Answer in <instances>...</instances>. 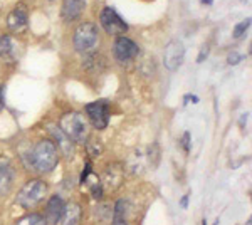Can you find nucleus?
<instances>
[{
  "label": "nucleus",
  "instance_id": "obj_3",
  "mask_svg": "<svg viewBox=\"0 0 252 225\" xmlns=\"http://www.w3.org/2000/svg\"><path fill=\"white\" fill-rule=\"evenodd\" d=\"M46 192H47L46 183L40 182V180H32V182L26 183V185L22 187V190L19 192L17 203L22 205L24 208L35 207L37 203H40L44 200Z\"/></svg>",
  "mask_w": 252,
  "mask_h": 225
},
{
  "label": "nucleus",
  "instance_id": "obj_11",
  "mask_svg": "<svg viewBox=\"0 0 252 225\" xmlns=\"http://www.w3.org/2000/svg\"><path fill=\"white\" fill-rule=\"evenodd\" d=\"M7 26H9L10 31L14 32H20L24 27L27 26V12L24 7H19V9L12 10L7 17Z\"/></svg>",
  "mask_w": 252,
  "mask_h": 225
},
{
  "label": "nucleus",
  "instance_id": "obj_17",
  "mask_svg": "<svg viewBox=\"0 0 252 225\" xmlns=\"http://www.w3.org/2000/svg\"><path fill=\"white\" fill-rule=\"evenodd\" d=\"M15 225H47L46 224V219L39 214H31V215H26L19 220Z\"/></svg>",
  "mask_w": 252,
  "mask_h": 225
},
{
  "label": "nucleus",
  "instance_id": "obj_2",
  "mask_svg": "<svg viewBox=\"0 0 252 225\" xmlns=\"http://www.w3.org/2000/svg\"><path fill=\"white\" fill-rule=\"evenodd\" d=\"M61 131H63L71 141L86 143L89 136V125L83 113L71 111L61 118Z\"/></svg>",
  "mask_w": 252,
  "mask_h": 225
},
{
  "label": "nucleus",
  "instance_id": "obj_21",
  "mask_svg": "<svg viewBox=\"0 0 252 225\" xmlns=\"http://www.w3.org/2000/svg\"><path fill=\"white\" fill-rule=\"evenodd\" d=\"M182 145H184L185 151H190V134L185 133L184 134V140H182Z\"/></svg>",
  "mask_w": 252,
  "mask_h": 225
},
{
  "label": "nucleus",
  "instance_id": "obj_8",
  "mask_svg": "<svg viewBox=\"0 0 252 225\" xmlns=\"http://www.w3.org/2000/svg\"><path fill=\"white\" fill-rule=\"evenodd\" d=\"M138 52H140V47H138V44L133 42L131 39L125 37V35H121V37L116 39L115 57L120 61V63H128V61L135 59L138 56Z\"/></svg>",
  "mask_w": 252,
  "mask_h": 225
},
{
  "label": "nucleus",
  "instance_id": "obj_15",
  "mask_svg": "<svg viewBox=\"0 0 252 225\" xmlns=\"http://www.w3.org/2000/svg\"><path fill=\"white\" fill-rule=\"evenodd\" d=\"M51 133H52V136L58 140V145H59V148L61 151H63L66 157H71L72 153H74V146H72V141L69 140V138L64 134L63 131H61V128H56V126H51Z\"/></svg>",
  "mask_w": 252,
  "mask_h": 225
},
{
  "label": "nucleus",
  "instance_id": "obj_9",
  "mask_svg": "<svg viewBox=\"0 0 252 225\" xmlns=\"http://www.w3.org/2000/svg\"><path fill=\"white\" fill-rule=\"evenodd\" d=\"M64 202L61 197H52L49 200L47 207H46V224L49 225H58V222H61L63 219V214H64Z\"/></svg>",
  "mask_w": 252,
  "mask_h": 225
},
{
  "label": "nucleus",
  "instance_id": "obj_10",
  "mask_svg": "<svg viewBox=\"0 0 252 225\" xmlns=\"http://www.w3.org/2000/svg\"><path fill=\"white\" fill-rule=\"evenodd\" d=\"M86 7V0H64L63 2V19L66 22L79 19Z\"/></svg>",
  "mask_w": 252,
  "mask_h": 225
},
{
  "label": "nucleus",
  "instance_id": "obj_14",
  "mask_svg": "<svg viewBox=\"0 0 252 225\" xmlns=\"http://www.w3.org/2000/svg\"><path fill=\"white\" fill-rule=\"evenodd\" d=\"M79 222H81V207L78 203H69V205L64 207L61 225H79Z\"/></svg>",
  "mask_w": 252,
  "mask_h": 225
},
{
  "label": "nucleus",
  "instance_id": "obj_22",
  "mask_svg": "<svg viewBox=\"0 0 252 225\" xmlns=\"http://www.w3.org/2000/svg\"><path fill=\"white\" fill-rule=\"evenodd\" d=\"M207 54H209V49H207V47H204V49H202V52H200V56H198V63H202V61H204V57H207Z\"/></svg>",
  "mask_w": 252,
  "mask_h": 225
},
{
  "label": "nucleus",
  "instance_id": "obj_23",
  "mask_svg": "<svg viewBox=\"0 0 252 225\" xmlns=\"http://www.w3.org/2000/svg\"><path fill=\"white\" fill-rule=\"evenodd\" d=\"M187 203H189V195H185V197L180 200V205L184 208H187Z\"/></svg>",
  "mask_w": 252,
  "mask_h": 225
},
{
  "label": "nucleus",
  "instance_id": "obj_13",
  "mask_svg": "<svg viewBox=\"0 0 252 225\" xmlns=\"http://www.w3.org/2000/svg\"><path fill=\"white\" fill-rule=\"evenodd\" d=\"M14 170L7 161H0V195H5L12 187Z\"/></svg>",
  "mask_w": 252,
  "mask_h": 225
},
{
  "label": "nucleus",
  "instance_id": "obj_5",
  "mask_svg": "<svg viewBox=\"0 0 252 225\" xmlns=\"http://www.w3.org/2000/svg\"><path fill=\"white\" fill-rule=\"evenodd\" d=\"M86 113L91 120L93 126L97 129H104L108 126V121H109V106H108V101L101 99V101H96V103H89L86 106Z\"/></svg>",
  "mask_w": 252,
  "mask_h": 225
},
{
  "label": "nucleus",
  "instance_id": "obj_16",
  "mask_svg": "<svg viewBox=\"0 0 252 225\" xmlns=\"http://www.w3.org/2000/svg\"><path fill=\"white\" fill-rule=\"evenodd\" d=\"M129 214V203L126 200H118L115 207V217H113V225H126Z\"/></svg>",
  "mask_w": 252,
  "mask_h": 225
},
{
  "label": "nucleus",
  "instance_id": "obj_1",
  "mask_svg": "<svg viewBox=\"0 0 252 225\" xmlns=\"http://www.w3.org/2000/svg\"><path fill=\"white\" fill-rule=\"evenodd\" d=\"M59 161L58 146L51 140H42L29 153V165L40 173H49L56 168Z\"/></svg>",
  "mask_w": 252,
  "mask_h": 225
},
{
  "label": "nucleus",
  "instance_id": "obj_6",
  "mask_svg": "<svg viewBox=\"0 0 252 225\" xmlns=\"http://www.w3.org/2000/svg\"><path fill=\"white\" fill-rule=\"evenodd\" d=\"M101 26H103L104 31L111 35H123L126 31H128V26L120 15L116 14L113 9H104L101 12Z\"/></svg>",
  "mask_w": 252,
  "mask_h": 225
},
{
  "label": "nucleus",
  "instance_id": "obj_18",
  "mask_svg": "<svg viewBox=\"0 0 252 225\" xmlns=\"http://www.w3.org/2000/svg\"><path fill=\"white\" fill-rule=\"evenodd\" d=\"M249 26H251V19H246V20H242L241 24H237L235 29H234V37L235 39H241L242 35L246 34L247 29H249Z\"/></svg>",
  "mask_w": 252,
  "mask_h": 225
},
{
  "label": "nucleus",
  "instance_id": "obj_20",
  "mask_svg": "<svg viewBox=\"0 0 252 225\" xmlns=\"http://www.w3.org/2000/svg\"><path fill=\"white\" fill-rule=\"evenodd\" d=\"M241 61H242V56L239 54V52H230V54H229V59H227V63H229V64H234V66H235V64H239Z\"/></svg>",
  "mask_w": 252,
  "mask_h": 225
},
{
  "label": "nucleus",
  "instance_id": "obj_24",
  "mask_svg": "<svg viewBox=\"0 0 252 225\" xmlns=\"http://www.w3.org/2000/svg\"><path fill=\"white\" fill-rule=\"evenodd\" d=\"M3 108V96H2V86H0V111Z\"/></svg>",
  "mask_w": 252,
  "mask_h": 225
},
{
  "label": "nucleus",
  "instance_id": "obj_19",
  "mask_svg": "<svg viewBox=\"0 0 252 225\" xmlns=\"http://www.w3.org/2000/svg\"><path fill=\"white\" fill-rule=\"evenodd\" d=\"M10 51H12V42H10V39L5 35V37L0 39V52H2V54H9Z\"/></svg>",
  "mask_w": 252,
  "mask_h": 225
},
{
  "label": "nucleus",
  "instance_id": "obj_12",
  "mask_svg": "<svg viewBox=\"0 0 252 225\" xmlns=\"http://www.w3.org/2000/svg\"><path fill=\"white\" fill-rule=\"evenodd\" d=\"M121 178H123V171L118 165H109V168L106 170L103 177V182H101V187H106V188H111L115 190L121 185Z\"/></svg>",
  "mask_w": 252,
  "mask_h": 225
},
{
  "label": "nucleus",
  "instance_id": "obj_26",
  "mask_svg": "<svg viewBox=\"0 0 252 225\" xmlns=\"http://www.w3.org/2000/svg\"><path fill=\"white\" fill-rule=\"evenodd\" d=\"M247 225H252V222H251V220H247Z\"/></svg>",
  "mask_w": 252,
  "mask_h": 225
},
{
  "label": "nucleus",
  "instance_id": "obj_25",
  "mask_svg": "<svg viewBox=\"0 0 252 225\" xmlns=\"http://www.w3.org/2000/svg\"><path fill=\"white\" fill-rule=\"evenodd\" d=\"M204 3H212V0H202Z\"/></svg>",
  "mask_w": 252,
  "mask_h": 225
},
{
  "label": "nucleus",
  "instance_id": "obj_4",
  "mask_svg": "<svg viewBox=\"0 0 252 225\" xmlns=\"http://www.w3.org/2000/svg\"><path fill=\"white\" fill-rule=\"evenodd\" d=\"M97 29L94 24L84 22L74 32V47L79 52H89L97 46Z\"/></svg>",
  "mask_w": 252,
  "mask_h": 225
},
{
  "label": "nucleus",
  "instance_id": "obj_7",
  "mask_svg": "<svg viewBox=\"0 0 252 225\" xmlns=\"http://www.w3.org/2000/svg\"><path fill=\"white\" fill-rule=\"evenodd\" d=\"M185 57V47L180 40H172L168 46L165 47L163 52V64L168 71H177L182 66Z\"/></svg>",
  "mask_w": 252,
  "mask_h": 225
},
{
  "label": "nucleus",
  "instance_id": "obj_27",
  "mask_svg": "<svg viewBox=\"0 0 252 225\" xmlns=\"http://www.w3.org/2000/svg\"><path fill=\"white\" fill-rule=\"evenodd\" d=\"M202 225H207V222H205V220H204V224H202Z\"/></svg>",
  "mask_w": 252,
  "mask_h": 225
}]
</instances>
